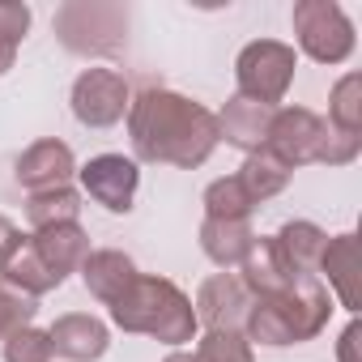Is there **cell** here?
Returning a JSON list of instances; mask_svg holds the SVG:
<instances>
[{
	"label": "cell",
	"mask_w": 362,
	"mask_h": 362,
	"mask_svg": "<svg viewBox=\"0 0 362 362\" xmlns=\"http://www.w3.org/2000/svg\"><path fill=\"white\" fill-rule=\"evenodd\" d=\"M136 273H141L136 260H132L128 252H119V247H98V252H90V260L81 264V281H86L90 298L103 303V307H111V303L132 286Z\"/></svg>",
	"instance_id": "ac0fdd59"
},
{
	"label": "cell",
	"mask_w": 362,
	"mask_h": 362,
	"mask_svg": "<svg viewBox=\"0 0 362 362\" xmlns=\"http://www.w3.org/2000/svg\"><path fill=\"white\" fill-rule=\"evenodd\" d=\"M18 235H22V230H18V222H13L9 214H0V260L9 256V247L18 243Z\"/></svg>",
	"instance_id": "4dcf8cb0"
},
{
	"label": "cell",
	"mask_w": 362,
	"mask_h": 362,
	"mask_svg": "<svg viewBox=\"0 0 362 362\" xmlns=\"http://www.w3.org/2000/svg\"><path fill=\"white\" fill-rule=\"evenodd\" d=\"M128 103H132L128 77L119 69H107V64L81 69L73 90H69V107H73V119L81 128H115L128 115Z\"/></svg>",
	"instance_id": "52a82bcc"
},
{
	"label": "cell",
	"mask_w": 362,
	"mask_h": 362,
	"mask_svg": "<svg viewBox=\"0 0 362 362\" xmlns=\"http://www.w3.org/2000/svg\"><path fill=\"white\" fill-rule=\"evenodd\" d=\"M324 132H328V124H324V115H315L311 107H277V111H273V124H269L264 149H269L277 162H286L290 170H298V166H311V162H315Z\"/></svg>",
	"instance_id": "9c48e42d"
},
{
	"label": "cell",
	"mask_w": 362,
	"mask_h": 362,
	"mask_svg": "<svg viewBox=\"0 0 362 362\" xmlns=\"http://www.w3.org/2000/svg\"><path fill=\"white\" fill-rule=\"evenodd\" d=\"M77 179L94 205H103L107 214H128L141 188V166L124 153H94L77 166Z\"/></svg>",
	"instance_id": "ba28073f"
},
{
	"label": "cell",
	"mask_w": 362,
	"mask_h": 362,
	"mask_svg": "<svg viewBox=\"0 0 362 362\" xmlns=\"http://www.w3.org/2000/svg\"><path fill=\"white\" fill-rule=\"evenodd\" d=\"M35 235V247L39 256L47 260V269L56 277H69V273H81V264L90 260V235L81 222H64V226H47V230H30Z\"/></svg>",
	"instance_id": "d6986e66"
},
{
	"label": "cell",
	"mask_w": 362,
	"mask_h": 362,
	"mask_svg": "<svg viewBox=\"0 0 362 362\" xmlns=\"http://www.w3.org/2000/svg\"><path fill=\"white\" fill-rule=\"evenodd\" d=\"M201 252L209 256V264H218L222 273H235L243 264V256L256 243L252 218H205L201 222Z\"/></svg>",
	"instance_id": "e0dca14e"
},
{
	"label": "cell",
	"mask_w": 362,
	"mask_h": 362,
	"mask_svg": "<svg viewBox=\"0 0 362 362\" xmlns=\"http://www.w3.org/2000/svg\"><path fill=\"white\" fill-rule=\"evenodd\" d=\"M358 153H362V136H345V132L328 128V132H324V141H320L315 162H320V166H349Z\"/></svg>",
	"instance_id": "83f0119b"
},
{
	"label": "cell",
	"mask_w": 362,
	"mask_h": 362,
	"mask_svg": "<svg viewBox=\"0 0 362 362\" xmlns=\"http://www.w3.org/2000/svg\"><path fill=\"white\" fill-rule=\"evenodd\" d=\"M294 69H298V52L290 43H281V39H252L235 56V90L247 103L281 107L290 86H294Z\"/></svg>",
	"instance_id": "5b68a950"
},
{
	"label": "cell",
	"mask_w": 362,
	"mask_h": 362,
	"mask_svg": "<svg viewBox=\"0 0 362 362\" xmlns=\"http://www.w3.org/2000/svg\"><path fill=\"white\" fill-rule=\"evenodd\" d=\"M235 179L243 184V192L252 197V205H264V201H273V197H281L290 188L294 170L286 162H277L269 149H256V153L243 158V166L235 170Z\"/></svg>",
	"instance_id": "44dd1931"
},
{
	"label": "cell",
	"mask_w": 362,
	"mask_h": 362,
	"mask_svg": "<svg viewBox=\"0 0 362 362\" xmlns=\"http://www.w3.org/2000/svg\"><path fill=\"white\" fill-rule=\"evenodd\" d=\"M192 307H197L201 332H218V328L243 332L247 311H252V294H247V286L239 281V273H214V277L201 281Z\"/></svg>",
	"instance_id": "30bf717a"
},
{
	"label": "cell",
	"mask_w": 362,
	"mask_h": 362,
	"mask_svg": "<svg viewBox=\"0 0 362 362\" xmlns=\"http://www.w3.org/2000/svg\"><path fill=\"white\" fill-rule=\"evenodd\" d=\"M328 128L345 136H362V73H345L328 90Z\"/></svg>",
	"instance_id": "603a6c76"
},
{
	"label": "cell",
	"mask_w": 362,
	"mask_h": 362,
	"mask_svg": "<svg viewBox=\"0 0 362 362\" xmlns=\"http://www.w3.org/2000/svg\"><path fill=\"white\" fill-rule=\"evenodd\" d=\"M107 311H111V324L119 332L153 337L166 349H188L201 337L192 298L179 290L170 277H158V273H136L132 286Z\"/></svg>",
	"instance_id": "7a4b0ae2"
},
{
	"label": "cell",
	"mask_w": 362,
	"mask_h": 362,
	"mask_svg": "<svg viewBox=\"0 0 362 362\" xmlns=\"http://www.w3.org/2000/svg\"><path fill=\"white\" fill-rule=\"evenodd\" d=\"M0 281H5L9 290H18V294H26V298H43V294H52V290L64 286V277H56L47 269V260L39 256L35 235H18V243L9 247V256L0 260Z\"/></svg>",
	"instance_id": "9a60e30c"
},
{
	"label": "cell",
	"mask_w": 362,
	"mask_h": 362,
	"mask_svg": "<svg viewBox=\"0 0 362 362\" xmlns=\"http://www.w3.org/2000/svg\"><path fill=\"white\" fill-rule=\"evenodd\" d=\"M235 273H239V281L247 286V294H252V298L286 294V290H294V286H298V277L286 269V260H281V252H277L273 235H256L252 252L243 256V264H239Z\"/></svg>",
	"instance_id": "2e32d148"
},
{
	"label": "cell",
	"mask_w": 362,
	"mask_h": 362,
	"mask_svg": "<svg viewBox=\"0 0 362 362\" xmlns=\"http://www.w3.org/2000/svg\"><path fill=\"white\" fill-rule=\"evenodd\" d=\"M201 205H205V218H252L256 214L252 197L243 192V184L235 175L214 179V184L205 188V197H201Z\"/></svg>",
	"instance_id": "cb8c5ba5"
},
{
	"label": "cell",
	"mask_w": 362,
	"mask_h": 362,
	"mask_svg": "<svg viewBox=\"0 0 362 362\" xmlns=\"http://www.w3.org/2000/svg\"><path fill=\"white\" fill-rule=\"evenodd\" d=\"M315 277L324 281V290L332 294L337 307H345L349 315L358 311V235H354V230L328 235Z\"/></svg>",
	"instance_id": "4fadbf2b"
},
{
	"label": "cell",
	"mask_w": 362,
	"mask_h": 362,
	"mask_svg": "<svg viewBox=\"0 0 362 362\" xmlns=\"http://www.w3.org/2000/svg\"><path fill=\"white\" fill-rule=\"evenodd\" d=\"M273 111H277V107H260V103H247V98H239V94L226 98V107L214 111V115H218V141H226V145L239 149L243 158L256 153V149H264Z\"/></svg>",
	"instance_id": "5bb4252c"
},
{
	"label": "cell",
	"mask_w": 362,
	"mask_h": 362,
	"mask_svg": "<svg viewBox=\"0 0 362 362\" xmlns=\"http://www.w3.org/2000/svg\"><path fill=\"white\" fill-rule=\"evenodd\" d=\"M273 243H277L286 269L303 281V277H315L320 256H324V243H328V230L315 226V222H307V218H294V222H286V226L273 235Z\"/></svg>",
	"instance_id": "ffe728a7"
},
{
	"label": "cell",
	"mask_w": 362,
	"mask_h": 362,
	"mask_svg": "<svg viewBox=\"0 0 362 362\" xmlns=\"http://www.w3.org/2000/svg\"><path fill=\"white\" fill-rule=\"evenodd\" d=\"M30 5H18V0H0V43L9 47H22V39L30 35Z\"/></svg>",
	"instance_id": "f1b7e54d"
},
{
	"label": "cell",
	"mask_w": 362,
	"mask_h": 362,
	"mask_svg": "<svg viewBox=\"0 0 362 362\" xmlns=\"http://www.w3.org/2000/svg\"><path fill=\"white\" fill-rule=\"evenodd\" d=\"M162 362H197V354H192V349H170Z\"/></svg>",
	"instance_id": "1f68e13d"
},
{
	"label": "cell",
	"mask_w": 362,
	"mask_h": 362,
	"mask_svg": "<svg viewBox=\"0 0 362 362\" xmlns=\"http://www.w3.org/2000/svg\"><path fill=\"white\" fill-rule=\"evenodd\" d=\"M332 294L324 290L320 277H303L294 290L286 294H269V298H252L243 337L252 345H269V349H286V345H303L315 341L328 320H332Z\"/></svg>",
	"instance_id": "3957f363"
},
{
	"label": "cell",
	"mask_w": 362,
	"mask_h": 362,
	"mask_svg": "<svg viewBox=\"0 0 362 362\" xmlns=\"http://www.w3.org/2000/svg\"><path fill=\"white\" fill-rule=\"evenodd\" d=\"M52 30L69 56L107 60L128 43V9L115 0H64L52 18Z\"/></svg>",
	"instance_id": "277c9868"
},
{
	"label": "cell",
	"mask_w": 362,
	"mask_h": 362,
	"mask_svg": "<svg viewBox=\"0 0 362 362\" xmlns=\"http://www.w3.org/2000/svg\"><path fill=\"white\" fill-rule=\"evenodd\" d=\"M35 298H26V294H18V290H9L5 281H0V341H5L9 332H18V328H26V324H35Z\"/></svg>",
	"instance_id": "4316f807"
},
{
	"label": "cell",
	"mask_w": 362,
	"mask_h": 362,
	"mask_svg": "<svg viewBox=\"0 0 362 362\" xmlns=\"http://www.w3.org/2000/svg\"><path fill=\"white\" fill-rule=\"evenodd\" d=\"M13 175H18V184L30 197L35 192H52V188H69L73 175H77V158H73V149L60 136H43V141L22 149Z\"/></svg>",
	"instance_id": "8fae6325"
},
{
	"label": "cell",
	"mask_w": 362,
	"mask_h": 362,
	"mask_svg": "<svg viewBox=\"0 0 362 362\" xmlns=\"http://www.w3.org/2000/svg\"><path fill=\"white\" fill-rule=\"evenodd\" d=\"M26 222H30V230H47V226L81 222V192L69 184V188H52V192H35V197H26Z\"/></svg>",
	"instance_id": "7402d4cb"
},
{
	"label": "cell",
	"mask_w": 362,
	"mask_h": 362,
	"mask_svg": "<svg viewBox=\"0 0 362 362\" xmlns=\"http://www.w3.org/2000/svg\"><path fill=\"white\" fill-rule=\"evenodd\" d=\"M0 354H5V362H52L56 358L47 328H35V324L9 332L5 341H0Z\"/></svg>",
	"instance_id": "484cf974"
},
{
	"label": "cell",
	"mask_w": 362,
	"mask_h": 362,
	"mask_svg": "<svg viewBox=\"0 0 362 362\" xmlns=\"http://www.w3.org/2000/svg\"><path fill=\"white\" fill-rule=\"evenodd\" d=\"M197 362H256V345L243 337V332H201L197 345H192Z\"/></svg>",
	"instance_id": "d4e9b609"
},
{
	"label": "cell",
	"mask_w": 362,
	"mask_h": 362,
	"mask_svg": "<svg viewBox=\"0 0 362 362\" xmlns=\"http://www.w3.org/2000/svg\"><path fill=\"white\" fill-rule=\"evenodd\" d=\"M358 337H362V328H358V320H349L345 332L337 337V362H358Z\"/></svg>",
	"instance_id": "f546056e"
},
{
	"label": "cell",
	"mask_w": 362,
	"mask_h": 362,
	"mask_svg": "<svg viewBox=\"0 0 362 362\" xmlns=\"http://www.w3.org/2000/svg\"><path fill=\"white\" fill-rule=\"evenodd\" d=\"M52 337V354L64 358V362H98L107 349H111V328L107 320L90 315V311H69V315H56V324L47 328Z\"/></svg>",
	"instance_id": "7c38bea8"
},
{
	"label": "cell",
	"mask_w": 362,
	"mask_h": 362,
	"mask_svg": "<svg viewBox=\"0 0 362 362\" xmlns=\"http://www.w3.org/2000/svg\"><path fill=\"white\" fill-rule=\"evenodd\" d=\"M290 26H294L298 52L315 64H328V69L345 64L358 47V30L337 0H298L290 9Z\"/></svg>",
	"instance_id": "8992f818"
},
{
	"label": "cell",
	"mask_w": 362,
	"mask_h": 362,
	"mask_svg": "<svg viewBox=\"0 0 362 362\" xmlns=\"http://www.w3.org/2000/svg\"><path fill=\"white\" fill-rule=\"evenodd\" d=\"M124 124H128L136 166L149 162V166L197 170L222 145L218 141V115L205 103L179 94V90H162V86L132 94Z\"/></svg>",
	"instance_id": "6da1fadb"
}]
</instances>
